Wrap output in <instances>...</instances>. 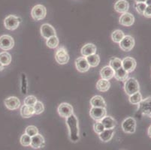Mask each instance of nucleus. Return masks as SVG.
I'll list each match as a JSON object with an SVG mask.
<instances>
[{
    "label": "nucleus",
    "mask_w": 151,
    "mask_h": 150,
    "mask_svg": "<svg viewBox=\"0 0 151 150\" xmlns=\"http://www.w3.org/2000/svg\"><path fill=\"white\" fill-rule=\"evenodd\" d=\"M65 123H66V126L68 129L70 140L71 142L77 143L80 139L78 118L74 113L71 114V116L66 118Z\"/></svg>",
    "instance_id": "1"
},
{
    "label": "nucleus",
    "mask_w": 151,
    "mask_h": 150,
    "mask_svg": "<svg viewBox=\"0 0 151 150\" xmlns=\"http://www.w3.org/2000/svg\"><path fill=\"white\" fill-rule=\"evenodd\" d=\"M124 90L128 95H132L140 91V86L138 81L135 78H128L125 81Z\"/></svg>",
    "instance_id": "2"
},
{
    "label": "nucleus",
    "mask_w": 151,
    "mask_h": 150,
    "mask_svg": "<svg viewBox=\"0 0 151 150\" xmlns=\"http://www.w3.org/2000/svg\"><path fill=\"white\" fill-rule=\"evenodd\" d=\"M21 21L22 20L20 17H18L15 15L10 14L6 17L4 20V26L8 30L13 31L18 28Z\"/></svg>",
    "instance_id": "3"
},
{
    "label": "nucleus",
    "mask_w": 151,
    "mask_h": 150,
    "mask_svg": "<svg viewBox=\"0 0 151 150\" xmlns=\"http://www.w3.org/2000/svg\"><path fill=\"white\" fill-rule=\"evenodd\" d=\"M47 15V9L44 5H36L32 8L31 11V16L34 20L39 21L43 19Z\"/></svg>",
    "instance_id": "4"
},
{
    "label": "nucleus",
    "mask_w": 151,
    "mask_h": 150,
    "mask_svg": "<svg viewBox=\"0 0 151 150\" xmlns=\"http://www.w3.org/2000/svg\"><path fill=\"white\" fill-rule=\"evenodd\" d=\"M55 60L58 64L65 65L69 61V55L64 47H60L55 53Z\"/></svg>",
    "instance_id": "5"
},
{
    "label": "nucleus",
    "mask_w": 151,
    "mask_h": 150,
    "mask_svg": "<svg viewBox=\"0 0 151 150\" xmlns=\"http://www.w3.org/2000/svg\"><path fill=\"white\" fill-rule=\"evenodd\" d=\"M121 127L125 133L133 134L136 130V121L132 117L126 118L122 122Z\"/></svg>",
    "instance_id": "6"
},
{
    "label": "nucleus",
    "mask_w": 151,
    "mask_h": 150,
    "mask_svg": "<svg viewBox=\"0 0 151 150\" xmlns=\"http://www.w3.org/2000/svg\"><path fill=\"white\" fill-rule=\"evenodd\" d=\"M134 39L131 35H125L124 38L119 43L120 49L125 52L131 51L134 47Z\"/></svg>",
    "instance_id": "7"
},
{
    "label": "nucleus",
    "mask_w": 151,
    "mask_h": 150,
    "mask_svg": "<svg viewBox=\"0 0 151 150\" xmlns=\"http://www.w3.org/2000/svg\"><path fill=\"white\" fill-rule=\"evenodd\" d=\"M14 46V41L11 35H3L0 36V49L5 51L12 50Z\"/></svg>",
    "instance_id": "8"
},
{
    "label": "nucleus",
    "mask_w": 151,
    "mask_h": 150,
    "mask_svg": "<svg viewBox=\"0 0 151 150\" xmlns=\"http://www.w3.org/2000/svg\"><path fill=\"white\" fill-rule=\"evenodd\" d=\"M138 111L143 115L149 116L151 113V96L142 99L138 104Z\"/></svg>",
    "instance_id": "9"
},
{
    "label": "nucleus",
    "mask_w": 151,
    "mask_h": 150,
    "mask_svg": "<svg viewBox=\"0 0 151 150\" xmlns=\"http://www.w3.org/2000/svg\"><path fill=\"white\" fill-rule=\"evenodd\" d=\"M90 115L92 119L95 121H101L107 115V111L104 107H92L90 111Z\"/></svg>",
    "instance_id": "10"
},
{
    "label": "nucleus",
    "mask_w": 151,
    "mask_h": 150,
    "mask_svg": "<svg viewBox=\"0 0 151 150\" xmlns=\"http://www.w3.org/2000/svg\"><path fill=\"white\" fill-rule=\"evenodd\" d=\"M57 111H58L59 115L61 117L65 118L68 117L69 116L74 113V109L73 107L70 104L68 103H62L59 105L58 108H57Z\"/></svg>",
    "instance_id": "11"
},
{
    "label": "nucleus",
    "mask_w": 151,
    "mask_h": 150,
    "mask_svg": "<svg viewBox=\"0 0 151 150\" xmlns=\"http://www.w3.org/2000/svg\"><path fill=\"white\" fill-rule=\"evenodd\" d=\"M4 104L7 109L10 110V111H14V110L18 109L21 106L20 99L15 96H10V97L5 98L4 101Z\"/></svg>",
    "instance_id": "12"
},
{
    "label": "nucleus",
    "mask_w": 151,
    "mask_h": 150,
    "mask_svg": "<svg viewBox=\"0 0 151 150\" xmlns=\"http://www.w3.org/2000/svg\"><path fill=\"white\" fill-rule=\"evenodd\" d=\"M41 35L45 39H48L49 38L52 36H55L57 35L56 33V30H55L54 27H52L50 24L48 23H44L41 27Z\"/></svg>",
    "instance_id": "13"
},
{
    "label": "nucleus",
    "mask_w": 151,
    "mask_h": 150,
    "mask_svg": "<svg viewBox=\"0 0 151 150\" xmlns=\"http://www.w3.org/2000/svg\"><path fill=\"white\" fill-rule=\"evenodd\" d=\"M136 61L134 60V59L129 57V56L124 58L122 60V68L126 70L128 73H131L134 71L135 68H136Z\"/></svg>",
    "instance_id": "14"
},
{
    "label": "nucleus",
    "mask_w": 151,
    "mask_h": 150,
    "mask_svg": "<svg viewBox=\"0 0 151 150\" xmlns=\"http://www.w3.org/2000/svg\"><path fill=\"white\" fill-rule=\"evenodd\" d=\"M75 67L79 72L84 73L88 71L90 68L88 62L86 60V57H78L75 60Z\"/></svg>",
    "instance_id": "15"
},
{
    "label": "nucleus",
    "mask_w": 151,
    "mask_h": 150,
    "mask_svg": "<svg viewBox=\"0 0 151 150\" xmlns=\"http://www.w3.org/2000/svg\"><path fill=\"white\" fill-rule=\"evenodd\" d=\"M119 23L120 25L124 26V27H131L134 23V17L132 14L126 12V13L122 14V15H120Z\"/></svg>",
    "instance_id": "16"
},
{
    "label": "nucleus",
    "mask_w": 151,
    "mask_h": 150,
    "mask_svg": "<svg viewBox=\"0 0 151 150\" xmlns=\"http://www.w3.org/2000/svg\"><path fill=\"white\" fill-rule=\"evenodd\" d=\"M129 8V4L126 0H118L114 4V10L120 14L128 12Z\"/></svg>",
    "instance_id": "17"
},
{
    "label": "nucleus",
    "mask_w": 151,
    "mask_h": 150,
    "mask_svg": "<svg viewBox=\"0 0 151 150\" xmlns=\"http://www.w3.org/2000/svg\"><path fill=\"white\" fill-rule=\"evenodd\" d=\"M45 138L42 135L38 134L32 137L30 146L33 149H40L45 146Z\"/></svg>",
    "instance_id": "18"
},
{
    "label": "nucleus",
    "mask_w": 151,
    "mask_h": 150,
    "mask_svg": "<svg viewBox=\"0 0 151 150\" xmlns=\"http://www.w3.org/2000/svg\"><path fill=\"white\" fill-rule=\"evenodd\" d=\"M97 48L96 46L92 43H88L85 44L83 47L81 48V54L83 57H87L89 56H91V55L95 54L96 53Z\"/></svg>",
    "instance_id": "19"
},
{
    "label": "nucleus",
    "mask_w": 151,
    "mask_h": 150,
    "mask_svg": "<svg viewBox=\"0 0 151 150\" xmlns=\"http://www.w3.org/2000/svg\"><path fill=\"white\" fill-rule=\"evenodd\" d=\"M114 70L112 69L109 65L105 66L100 71V76L102 79L110 80L114 76Z\"/></svg>",
    "instance_id": "20"
},
{
    "label": "nucleus",
    "mask_w": 151,
    "mask_h": 150,
    "mask_svg": "<svg viewBox=\"0 0 151 150\" xmlns=\"http://www.w3.org/2000/svg\"><path fill=\"white\" fill-rule=\"evenodd\" d=\"M100 122L102 123L105 129H114L116 126V122L111 116H105Z\"/></svg>",
    "instance_id": "21"
},
{
    "label": "nucleus",
    "mask_w": 151,
    "mask_h": 150,
    "mask_svg": "<svg viewBox=\"0 0 151 150\" xmlns=\"http://www.w3.org/2000/svg\"><path fill=\"white\" fill-rule=\"evenodd\" d=\"M90 105L93 107H106V102L101 95H95L90 99Z\"/></svg>",
    "instance_id": "22"
},
{
    "label": "nucleus",
    "mask_w": 151,
    "mask_h": 150,
    "mask_svg": "<svg viewBox=\"0 0 151 150\" xmlns=\"http://www.w3.org/2000/svg\"><path fill=\"white\" fill-rule=\"evenodd\" d=\"M34 114H35V111H34L33 107L23 104L20 107V115L23 118L28 119V118L32 117Z\"/></svg>",
    "instance_id": "23"
},
{
    "label": "nucleus",
    "mask_w": 151,
    "mask_h": 150,
    "mask_svg": "<svg viewBox=\"0 0 151 150\" xmlns=\"http://www.w3.org/2000/svg\"><path fill=\"white\" fill-rule=\"evenodd\" d=\"M114 134V129H105L101 134H99V137L102 142L107 143L109 142L112 139Z\"/></svg>",
    "instance_id": "24"
},
{
    "label": "nucleus",
    "mask_w": 151,
    "mask_h": 150,
    "mask_svg": "<svg viewBox=\"0 0 151 150\" xmlns=\"http://www.w3.org/2000/svg\"><path fill=\"white\" fill-rule=\"evenodd\" d=\"M110 87H111V83H110L109 80H107L101 78V79H99L97 81L96 89L97 90H99V92L105 93V92L108 91Z\"/></svg>",
    "instance_id": "25"
},
{
    "label": "nucleus",
    "mask_w": 151,
    "mask_h": 150,
    "mask_svg": "<svg viewBox=\"0 0 151 150\" xmlns=\"http://www.w3.org/2000/svg\"><path fill=\"white\" fill-rule=\"evenodd\" d=\"M129 74L126 70L123 68H120L119 69L114 71V78L119 81H126L129 78Z\"/></svg>",
    "instance_id": "26"
},
{
    "label": "nucleus",
    "mask_w": 151,
    "mask_h": 150,
    "mask_svg": "<svg viewBox=\"0 0 151 150\" xmlns=\"http://www.w3.org/2000/svg\"><path fill=\"white\" fill-rule=\"evenodd\" d=\"M86 59L87 60V62H88L90 66L92 67V68H95V67H96V66H98L99 65L100 57L96 53L87 56V57H86Z\"/></svg>",
    "instance_id": "27"
},
{
    "label": "nucleus",
    "mask_w": 151,
    "mask_h": 150,
    "mask_svg": "<svg viewBox=\"0 0 151 150\" xmlns=\"http://www.w3.org/2000/svg\"><path fill=\"white\" fill-rule=\"evenodd\" d=\"M125 36V34L120 29H116L111 34V39L115 43H120Z\"/></svg>",
    "instance_id": "28"
},
{
    "label": "nucleus",
    "mask_w": 151,
    "mask_h": 150,
    "mask_svg": "<svg viewBox=\"0 0 151 150\" xmlns=\"http://www.w3.org/2000/svg\"><path fill=\"white\" fill-rule=\"evenodd\" d=\"M0 62L4 66L10 65V63L12 62V56L10 53L6 51L0 53Z\"/></svg>",
    "instance_id": "29"
},
{
    "label": "nucleus",
    "mask_w": 151,
    "mask_h": 150,
    "mask_svg": "<svg viewBox=\"0 0 151 150\" xmlns=\"http://www.w3.org/2000/svg\"><path fill=\"white\" fill-rule=\"evenodd\" d=\"M109 66L112 69L116 71L122 67V60L116 57L111 58L109 62Z\"/></svg>",
    "instance_id": "30"
},
{
    "label": "nucleus",
    "mask_w": 151,
    "mask_h": 150,
    "mask_svg": "<svg viewBox=\"0 0 151 150\" xmlns=\"http://www.w3.org/2000/svg\"><path fill=\"white\" fill-rule=\"evenodd\" d=\"M59 43H60V41H59V38H57V35L50 37L48 39H47L46 41L47 46L49 48H50V49L57 48L58 47Z\"/></svg>",
    "instance_id": "31"
},
{
    "label": "nucleus",
    "mask_w": 151,
    "mask_h": 150,
    "mask_svg": "<svg viewBox=\"0 0 151 150\" xmlns=\"http://www.w3.org/2000/svg\"><path fill=\"white\" fill-rule=\"evenodd\" d=\"M142 95L140 92H138V93L130 95L129 100L132 104H139V103L142 101Z\"/></svg>",
    "instance_id": "32"
},
{
    "label": "nucleus",
    "mask_w": 151,
    "mask_h": 150,
    "mask_svg": "<svg viewBox=\"0 0 151 150\" xmlns=\"http://www.w3.org/2000/svg\"><path fill=\"white\" fill-rule=\"evenodd\" d=\"M28 90V81L26 74L24 73L21 74V92L23 95H26Z\"/></svg>",
    "instance_id": "33"
},
{
    "label": "nucleus",
    "mask_w": 151,
    "mask_h": 150,
    "mask_svg": "<svg viewBox=\"0 0 151 150\" xmlns=\"http://www.w3.org/2000/svg\"><path fill=\"white\" fill-rule=\"evenodd\" d=\"M37 101H38V99H37V98L35 97V96L29 95L25 98L24 101H23V104H25V105L30 106V107H33Z\"/></svg>",
    "instance_id": "34"
},
{
    "label": "nucleus",
    "mask_w": 151,
    "mask_h": 150,
    "mask_svg": "<svg viewBox=\"0 0 151 150\" xmlns=\"http://www.w3.org/2000/svg\"><path fill=\"white\" fill-rule=\"evenodd\" d=\"M33 109L35 111V114L36 115H39V114L42 113L45 111V106L42 101H38L33 106Z\"/></svg>",
    "instance_id": "35"
},
{
    "label": "nucleus",
    "mask_w": 151,
    "mask_h": 150,
    "mask_svg": "<svg viewBox=\"0 0 151 150\" xmlns=\"http://www.w3.org/2000/svg\"><path fill=\"white\" fill-rule=\"evenodd\" d=\"M31 140L32 137H29V135H27V134H23V135L20 137V144L23 146H30V144H31Z\"/></svg>",
    "instance_id": "36"
},
{
    "label": "nucleus",
    "mask_w": 151,
    "mask_h": 150,
    "mask_svg": "<svg viewBox=\"0 0 151 150\" xmlns=\"http://www.w3.org/2000/svg\"><path fill=\"white\" fill-rule=\"evenodd\" d=\"M25 134H27V135H29V137H32L38 134V129L37 128V127H35V126H29L26 128Z\"/></svg>",
    "instance_id": "37"
},
{
    "label": "nucleus",
    "mask_w": 151,
    "mask_h": 150,
    "mask_svg": "<svg viewBox=\"0 0 151 150\" xmlns=\"http://www.w3.org/2000/svg\"><path fill=\"white\" fill-rule=\"evenodd\" d=\"M105 127H104V126H103L102 123L100 121H98V122H96L94 124V126H93V130L98 134H101V132L105 130Z\"/></svg>",
    "instance_id": "38"
},
{
    "label": "nucleus",
    "mask_w": 151,
    "mask_h": 150,
    "mask_svg": "<svg viewBox=\"0 0 151 150\" xmlns=\"http://www.w3.org/2000/svg\"><path fill=\"white\" fill-rule=\"evenodd\" d=\"M147 6L146 3L145 2H139V3H135L134 4V8L136 9L137 11L140 14H142L145 12V10L146 9Z\"/></svg>",
    "instance_id": "39"
},
{
    "label": "nucleus",
    "mask_w": 151,
    "mask_h": 150,
    "mask_svg": "<svg viewBox=\"0 0 151 150\" xmlns=\"http://www.w3.org/2000/svg\"><path fill=\"white\" fill-rule=\"evenodd\" d=\"M143 15L147 18H151V5H147Z\"/></svg>",
    "instance_id": "40"
},
{
    "label": "nucleus",
    "mask_w": 151,
    "mask_h": 150,
    "mask_svg": "<svg viewBox=\"0 0 151 150\" xmlns=\"http://www.w3.org/2000/svg\"><path fill=\"white\" fill-rule=\"evenodd\" d=\"M147 134H148V136H149V137H150V138H151V126H150V127H149V128H148Z\"/></svg>",
    "instance_id": "41"
},
{
    "label": "nucleus",
    "mask_w": 151,
    "mask_h": 150,
    "mask_svg": "<svg viewBox=\"0 0 151 150\" xmlns=\"http://www.w3.org/2000/svg\"><path fill=\"white\" fill-rule=\"evenodd\" d=\"M135 3H139V2H146V0H134Z\"/></svg>",
    "instance_id": "42"
},
{
    "label": "nucleus",
    "mask_w": 151,
    "mask_h": 150,
    "mask_svg": "<svg viewBox=\"0 0 151 150\" xmlns=\"http://www.w3.org/2000/svg\"><path fill=\"white\" fill-rule=\"evenodd\" d=\"M145 3L147 5H151V0H146Z\"/></svg>",
    "instance_id": "43"
},
{
    "label": "nucleus",
    "mask_w": 151,
    "mask_h": 150,
    "mask_svg": "<svg viewBox=\"0 0 151 150\" xmlns=\"http://www.w3.org/2000/svg\"><path fill=\"white\" fill-rule=\"evenodd\" d=\"M3 69H4V65L1 63V62H0V71H2Z\"/></svg>",
    "instance_id": "44"
},
{
    "label": "nucleus",
    "mask_w": 151,
    "mask_h": 150,
    "mask_svg": "<svg viewBox=\"0 0 151 150\" xmlns=\"http://www.w3.org/2000/svg\"><path fill=\"white\" fill-rule=\"evenodd\" d=\"M149 117H150V119H151V113H150V115H149Z\"/></svg>",
    "instance_id": "45"
}]
</instances>
